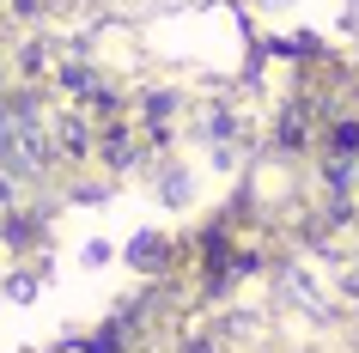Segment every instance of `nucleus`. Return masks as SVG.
<instances>
[{
  "instance_id": "obj_1",
  "label": "nucleus",
  "mask_w": 359,
  "mask_h": 353,
  "mask_svg": "<svg viewBox=\"0 0 359 353\" xmlns=\"http://www.w3.org/2000/svg\"><path fill=\"white\" fill-rule=\"evenodd\" d=\"M353 25H359V0H353Z\"/></svg>"
},
{
  "instance_id": "obj_2",
  "label": "nucleus",
  "mask_w": 359,
  "mask_h": 353,
  "mask_svg": "<svg viewBox=\"0 0 359 353\" xmlns=\"http://www.w3.org/2000/svg\"><path fill=\"white\" fill-rule=\"evenodd\" d=\"M353 293H359V274H353Z\"/></svg>"
}]
</instances>
